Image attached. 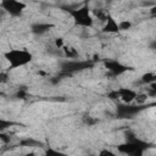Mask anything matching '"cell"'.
Segmentation results:
<instances>
[{
	"instance_id": "6da1fadb",
	"label": "cell",
	"mask_w": 156,
	"mask_h": 156,
	"mask_svg": "<svg viewBox=\"0 0 156 156\" xmlns=\"http://www.w3.org/2000/svg\"><path fill=\"white\" fill-rule=\"evenodd\" d=\"M4 58L9 63L10 68L15 69L27 66L32 61L33 55L27 49H10L4 54Z\"/></svg>"
},
{
	"instance_id": "7a4b0ae2",
	"label": "cell",
	"mask_w": 156,
	"mask_h": 156,
	"mask_svg": "<svg viewBox=\"0 0 156 156\" xmlns=\"http://www.w3.org/2000/svg\"><path fill=\"white\" fill-rule=\"evenodd\" d=\"M76 26L82 28H90L94 24V18L91 16V9L89 6H82L78 9H73L68 11Z\"/></svg>"
},
{
	"instance_id": "3957f363",
	"label": "cell",
	"mask_w": 156,
	"mask_h": 156,
	"mask_svg": "<svg viewBox=\"0 0 156 156\" xmlns=\"http://www.w3.org/2000/svg\"><path fill=\"white\" fill-rule=\"evenodd\" d=\"M146 145L139 139H128L126 143H122L117 146V151L119 154L127 156H144Z\"/></svg>"
},
{
	"instance_id": "277c9868",
	"label": "cell",
	"mask_w": 156,
	"mask_h": 156,
	"mask_svg": "<svg viewBox=\"0 0 156 156\" xmlns=\"http://www.w3.org/2000/svg\"><path fill=\"white\" fill-rule=\"evenodd\" d=\"M0 7L10 16L16 17L22 15V12L27 7V4L20 0H2L0 1Z\"/></svg>"
},
{
	"instance_id": "5b68a950",
	"label": "cell",
	"mask_w": 156,
	"mask_h": 156,
	"mask_svg": "<svg viewBox=\"0 0 156 156\" xmlns=\"http://www.w3.org/2000/svg\"><path fill=\"white\" fill-rule=\"evenodd\" d=\"M105 68L113 76H119L123 74L124 72H127L129 69V67H127L126 65L116 61V60H107L105 61Z\"/></svg>"
},
{
	"instance_id": "8992f818",
	"label": "cell",
	"mask_w": 156,
	"mask_h": 156,
	"mask_svg": "<svg viewBox=\"0 0 156 156\" xmlns=\"http://www.w3.org/2000/svg\"><path fill=\"white\" fill-rule=\"evenodd\" d=\"M117 94H118V101L123 102L124 105L133 104L136 96V91L132 88H119L117 89Z\"/></svg>"
},
{
	"instance_id": "52a82bcc",
	"label": "cell",
	"mask_w": 156,
	"mask_h": 156,
	"mask_svg": "<svg viewBox=\"0 0 156 156\" xmlns=\"http://www.w3.org/2000/svg\"><path fill=\"white\" fill-rule=\"evenodd\" d=\"M102 32L104 33H108V34H117V33H119L118 22L115 20V17L111 13L107 15L106 21L102 24Z\"/></svg>"
},
{
	"instance_id": "ba28073f",
	"label": "cell",
	"mask_w": 156,
	"mask_h": 156,
	"mask_svg": "<svg viewBox=\"0 0 156 156\" xmlns=\"http://www.w3.org/2000/svg\"><path fill=\"white\" fill-rule=\"evenodd\" d=\"M107 15H108V12H106L102 9H91V16H93V18L99 20L102 24L105 23L106 18H107Z\"/></svg>"
},
{
	"instance_id": "9c48e42d",
	"label": "cell",
	"mask_w": 156,
	"mask_h": 156,
	"mask_svg": "<svg viewBox=\"0 0 156 156\" xmlns=\"http://www.w3.org/2000/svg\"><path fill=\"white\" fill-rule=\"evenodd\" d=\"M140 80H141L144 84L150 85V84H152V83H156V74H155L154 72H146V73H144V74L141 76Z\"/></svg>"
},
{
	"instance_id": "30bf717a",
	"label": "cell",
	"mask_w": 156,
	"mask_h": 156,
	"mask_svg": "<svg viewBox=\"0 0 156 156\" xmlns=\"http://www.w3.org/2000/svg\"><path fill=\"white\" fill-rule=\"evenodd\" d=\"M149 100V95L146 93H136V96L134 99V104L138 106H143Z\"/></svg>"
},
{
	"instance_id": "8fae6325",
	"label": "cell",
	"mask_w": 156,
	"mask_h": 156,
	"mask_svg": "<svg viewBox=\"0 0 156 156\" xmlns=\"http://www.w3.org/2000/svg\"><path fill=\"white\" fill-rule=\"evenodd\" d=\"M62 50H63L65 55H66L68 58H74V57H77V55H78V51H77L72 45H65Z\"/></svg>"
},
{
	"instance_id": "7c38bea8",
	"label": "cell",
	"mask_w": 156,
	"mask_h": 156,
	"mask_svg": "<svg viewBox=\"0 0 156 156\" xmlns=\"http://www.w3.org/2000/svg\"><path fill=\"white\" fill-rule=\"evenodd\" d=\"M43 156H67L65 152H62V151H60V150H57V149H54V147H49V149H46L45 150V152H44V155Z\"/></svg>"
},
{
	"instance_id": "4fadbf2b",
	"label": "cell",
	"mask_w": 156,
	"mask_h": 156,
	"mask_svg": "<svg viewBox=\"0 0 156 156\" xmlns=\"http://www.w3.org/2000/svg\"><path fill=\"white\" fill-rule=\"evenodd\" d=\"M12 124H13V122L7 121V119H5V118H0V133H2V132H5L6 129H9Z\"/></svg>"
},
{
	"instance_id": "5bb4252c",
	"label": "cell",
	"mask_w": 156,
	"mask_h": 156,
	"mask_svg": "<svg viewBox=\"0 0 156 156\" xmlns=\"http://www.w3.org/2000/svg\"><path fill=\"white\" fill-rule=\"evenodd\" d=\"M130 27H132V23H130V21H128V20H123V21H119V22H118L119 32H121V30H128V29H130Z\"/></svg>"
},
{
	"instance_id": "9a60e30c",
	"label": "cell",
	"mask_w": 156,
	"mask_h": 156,
	"mask_svg": "<svg viewBox=\"0 0 156 156\" xmlns=\"http://www.w3.org/2000/svg\"><path fill=\"white\" fill-rule=\"evenodd\" d=\"M54 45H55V48L56 49H63V46L66 45L65 44V40H63V38H61V37H58V38H55V40H54Z\"/></svg>"
},
{
	"instance_id": "2e32d148",
	"label": "cell",
	"mask_w": 156,
	"mask_h": 156,
	"mask_svg": "<svg viewBox=\"0 0 156 156\" xmlns=\"http://www.w3.org/2000/svg\"><path fill=\"white\" fill-rule=\"evenodd\" d=\"M98 156H117V154H115L112 150H108V149H101Z\"/></svg>"
},
{
	"instance_id": "e0dca14e",
	"label": "cell",
	"mask_w": 156,
	"mask_h": 156,
	"mask_svg": "<svg viewBox=\"0 0 156 156\" xmlns=\"http://www.w3.org/2000/svg\"><path fill=\"white\" fill-rule=\"evenodd\" d=\"M0 140L2 143L7 144V143H10V136L7 134H5V132H2V133H0Z\"/></svg>"
},
{
	"instance_id": "ac0fdd59",
	"label": "cell",
	"mask_w": 156,
	"mask_h": 156,
	"mask_svg": "<svg viewBox=\"0 0 156 156\" xmlns=\"http://www.w3.org/2000/svg\"><path fill=\"white\" fill-rule=\"evenodd\" d=\"M84 122H85L88 126H93V124H95L98 121L94 119V118H91V117H85V118H84Z\"/></svg>"
},
{
	"instance_id": "d6986e66",
	"label": "cell",
	"mask_w": 156,
	"mask_h": 156,
	"mask_svg": "<svg viewBox=\"0 0 156 156\" xmlns=\"http://www.w3.org/2000/svg\"><path fill=\"white\" fill-rule=\"evenodd\" d=\"M17 96H18V98H21V99H24V96H26V93L21 90V91H18V94H17Z\"/></svg>"
},
{
	"instance_id": "ffe728a7",
	"label": "cell",
	"mask_w": 156,
	"mask_h": 156,
	"mask_svg": "<svg viewBox=\"0 0 156 156\" xmlns=\"http://www.w3.org/2000/svg\"><path fill=\"white\" fill-rule=\"evenodd\" d=\"M23 156H34V152H29V154H26Z\"/></svg>"
},
{
	"instance_id": "44dd1931",
	"label": "cell",
	"mask_w": 156,
	"mask_h": 156,
	"mask_svg": "<svg viewBox=\"0 0 156 156\" xmlns=\"http://www.w3.org/2000/svg\"><path fill=\"white\" fill-rule=\"evenodd\" d=\"M0 84H1V80H0Z\"/></svg>"
}]
</instances>
